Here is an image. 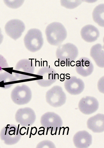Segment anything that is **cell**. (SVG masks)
<instances>
[{
	"instance_id": "1",
	"label": "cell",
	"mask_w": 104,
	"mask_h": 148,
	"mask_svg": "<svg viewBox=\"0 0 104 148\" xmlns=\"http://www.w3.org/2000/svg\"><path fill=\"white\" fill-rule=\"evenodd\" d=\"M45 33L47 41L50 45L59 46L61 45L67 37V32L61 23L54 22L47 27Z\"/></svg>"
},
{
	"instance_id": "2",
	"label": "cell",
	"mask_w": 104,
	"mask_h": 148,
	"mask_svg": "<svg viewBox=\"0 0 104 148\" xmlns=\"http://www.w3.org/2000/svg\"><path fill=\"white\" fill-rule=\"evenodd\" d=\"M79 55L78 48L71 43L59 46L56 51V57L59 62L67 66H71Z\"/></svg>"
},
{
	"instance_id": "3",
	"label": "cell",
	"mask_w": 104,
	"mask_h": 148,
	"mask_svg": "<svg viewBox=\"0 0 104 148\" xmlns=\"http://www.w3.org/2000/svg\"><path fill=\"white\" fill-rule=\"evenodd\" d=\"M23 40L25 48L32 53L39 51L44 44L42 33L37 29H30L25 34Z\"/></svg>"
},
{
	"instance_id": "4",
	"label": "cell",
	"mask_w": 104,
	"mask_h": 148,
	"mask_svg": "<svg viewBox=\"0 0 104 148\" xmlns=\"http://www.w3.org/2000/svg\"><path fill=\"white\" fill-rule=\"evenodd\" d=\"M46 99L50 106L58 108L62 106L65 103L66 96L61 86H55L47 92Z\"/></svg>"
},
{
	"instance_id": "5",
	"label": "cell",
	"mask_w": 104,
	"mask_h": 148,
	"mask_svg": "<svg viewBox=\"0 0 104 148\" xmlns=\"http://www.w3.org/2000/svg\"><path fill=\"white\" fill-rule=\"evenodd\" d=\"M34 66L32 61L28 59H23L16 64L14 76L19 80L28 79L34 74Z\"/></svg>"
},
{
	"instance_id": "6",
	"label": "cell",
	"mask_w": 104,
	"mask_h": 148,
	"mask_svg": "<svg viewBox=\"0 0 104 148\" xmlns=\"http://www.w3.org/2000/svg\"><path fill=\"white\" fill-rule=\"evenodd\" d=\"M37 75L38 84L43 87H48L55 83L58 79V75L54 69L50 66H44L40 68Z\"/></svg>"
},
{
	"instance_id": "7",
	"label": "cell",
	"mask_w": 104,
	"mask_h": 148,
	"mask_svg": "<svg viewBox=\"0 0 104 148\" xmlns=\"http://www.w3.org/2000/svg\"><path fill=\"white\" fill-rule=\"evenodd\" d=\"M11 97L13 101L19 105L28 103L32 98V93L30 88L26 85L18 86L12 91Z\"/></svg>"
},
{
	"instance_id": "8",
	"label": "cell",
	"mask_w": 104,
	"mask_h": 148,
	"mask_svg": "<svg viewBox=\"0 0 104 148\" xmlns=\"http://www.w3.org/2000/svg\"><path fill=\"white\" fill-rule=\"evenodd\" d=\"M42 125L47 129H51L55 132L63 126V121L61 117L53 112H47L43 115L41 119Z\"/></svg>"
},
{
	"instance_id": "9",
	"label": "cell",
	"mask_w": 104,
	"mask_h": 148,
	"mask_svg": "<svg viewBox=\"0 0 104 148\" xmlns=\"http://www.w3.org/2000/svg\"><path fill=\"white\" fill-rule=\"evenodd\" d=\"M5 29L8 36L16 40L21 37L25 29V25L24 23L20 20L12 19L7 23Z\"/></svg>"
},
{
	"instance_id": "10",
	"label": "cell",
	"mask_w": 104,
	"mask_h": 148,
	"mask_svg": "<svg viewBox=\"0 0 104 148\" xmlns=\"http://www.w3.org/2000/svg\"><path fill=\"white\" fill-rule=\"evenodd\" d=\"M99 107V103L96 98L91 96L83 98L79 103V109L83 114L89 115L97 111Z\"/></svg>"
},
{
	"instance_id": "11",
	"label": "cell",
	"mask_w": 104,
	"mask_h": 148,
	"mask_svg": "<svg viewBox=\"0 0 104 148\" xmlns=\"http://www.w3.org/2000/svg\"><path fill=\"white\" fill-rule=\"evenodd\" d=\"M64 86L66 91L73 95L81 93L85 88L84 82L81 78L72 76L67 79L64 82Z\"/></svg>"
},
{
	"instance_id": "12",
	"label": "cell",
	"mask_w": 104,
	"mask_h": 148,
	"mask_svg": "<svg viewBox=\"0 0 104 148\" xmlns=\"http://www.w3.org/2000/svg\"><path fill=\"white\" fill-rule=\"evenodd\" d=\"M76 63V70L78 74L83 77H87L93 73L94 66L89 58L82 57Z\"/></svg>"
},
{
	"instance_id": "13",
	"label": "cell",
	"mask_w": 104,
	"mask_h": 148,
	"mask_svg": "<svg viewBox=\"0 0 104 148\" xmlns=\"http://www.w3.org/2000/svg\"><path fill=\"white\" fill-rule=\"evenodd\" d=\"M92 136L86 130L77 132L74 136L73 142L76 148H87L92 143Z\"/></svg>"
},
{
	"instance_id": "14",
	"label": "cell",
	"mask_w": 104,
	"mask_h": 148,
	"mask_svg": "<svg viewBox=\"0 0 104 148\" xmlns=\"http://www.w3.org/2000/svg\"><path fill=\"white\" fill-rule=\"evenodd\" d=\"M81 37L85 41L92 42L96 41L100 36V32L95 26L89 24L84 26L81 32Z\"/></svg>"
},
{
	"instance_id": "15",
	"label": "cell",
	"mask_w": 104,
	"mask_h": 148,
	"mask_svg": "<svg viewBox=\"0 0 104 148\" xmlns=\"http://www.w3.org/2000/svg\"><path fill=\"white\" fill-rule=\"evenodd\" d=\"M88 128L95 133H101L104 131V115L98 114L89 118L87 121Z\"/></svg>"
},
{
	"instance_id": "16",
	"label": "cell",
	"mask_w": 104,
	"mask_h": 148,
	"mask_svg": "<svg viewBox=\"0 0 104 148\" xmlns=\"http://www.w3.org/2000/svg\"><path fill=\"white\" fill-rule=\"evenodd\" d=\"M90 56L97 65L99 67H104V47L100 43L92 47L90 50Z\"/></svg>"
},
{
	"instance_id": "17",
	"label": "cell",
	"mask_w": 104,
	"mask_h": 148,
	"mask_svg": "<svg viewBox=\"0 0 104 148\" xmlns=\"http://www.w3.org/2000/svg\"><path fill=\"white\" fill-rule=\"evenodd\" d=\"M16 128L13 125H7L4 127L1 133V140L4 141L5 143L7 145L14 144L13 139L15 138L16 134H18V131L16 132Z\"/></svg>"
},
{
	"instance_id": "18",
	"label": "cell",
	"mask_w": 104,
	"mask_h": 148,
	"mask_svg": "<svg viewBox=\"0 0 104 148\" xmlns=\"http://www.w3.org/2000/svg\"><path fill=\"white\" fill-rule=\"evenodd\" d=\"M17 80L14 75L7 72L0 74V87L3 89L10 88Z\"/></svg>"
},
{
	"instance_id": "19",
	"label": "cell",
	"mask_w": 104,
	"mask_h": 148,
	"mask_svg": "<svg viewBox=\"0 0 104 148\" xmlns=\"http://www.w3.org/2000/svg\"><path fill=\"white\" fill-rule=\"evenodd\" d=\"M104 5L101 4L95 7L92 13L93 18L95 22L100 27H104Z\"/></svg>"
},
{
	"instance_id": "20",
	"label": "cell",
	"mask_w": 104,
	"mask_h": 148,
	"mask_svg": "<svg viewBox=\"0 0 104 148\" xmlns=\"http://www.w3.org/2000/svg\"><path fill=\"white\" fill-rule=\"evenodd\" d=\"M83 1L80 0L76 1H67V0H62L60 1L61 5L68 9H73L80 5L83 3Z\"/></svg>"
},
{
	"instance_id": "21",
	"label": "cell",
	"mask_w": 104,
	"mask_h": 148,
	"mask_svg": "<svg viewBox=\"0 0 104 148\" xmlns=\"http://www.w3.org/2000/svg\"><path fill=\"white\" fill-rule=\"evenodd\" d=\"M24 1H5V4L9 8L16 9L18 8L22 5Z\"/></svg>"
},
{
	"instance_id": "22",
	"label": "cell",
	"mask_w": 104,
	"mask_h": 148,
	"mask_svg": "<svg viewBox=\"0 0 104 148\" xmlns=\"http://www.w3.org/2000/svg\"><path fill=\"white\" fill-rule=\"evenodd\" d=\"M38 148H56L54 143L49 140H45L40 142L37 145Z\"/></svg>"
},
{
	"instance_id": "23",
	"label": "cell",
	"mask_w": 104,
	"mask_h": 148,
	"mask_svg": "<svg viewBox=\"0 0 104 148\" xmlns=\"http://www.w3.org/2000/svg\"><path fill=\"white\" fill-rule=\"evenodd\" d=\"M6 59L0 54V72L4 71V69L9 68Z\"/></svg>"
},
{
	"instance_id": "24",
	"label": "cell",
	"mask_w": 104,
	"mask_h": 148,
	"mask_svg": "<svg viewBox=\"0 0 104 148\" xmlns=\"http://www.w3.org/2000/svg\"><path fill=\"white\" fill-rule=\"evenodd\" d=\"M98 88L100 92L104 93V77H101L98 83Z\"/></svg>"
},
{
	"instance_id": "25",
	"label": "cell",
	"mask_w": 104,
	"mask_h": 148,
	"mask_svg": "<svg viewBox=\"0 0 104 148\" xmlns=\"http://www.w3.org/2000/svg\"><path fill=\"white\" fill-rule=\"evenodd\" d=\"M4 37L2 34L1 29L0 28V45L1 44L3 40Z\"/></svg>"
},
{
	"instance_id": "26",
	"label": "cell",
	"mask_w": 104,
	"mask_h": 148,
	"mask_svg": "<svg viewBox=\"0 0 104 148\" xmlns=\"http://www.w3.org/2000/svg\"><path fill=\"white\" fill-rule=\"evenodd\" d=\"M37 132V129L36 127H35V129H34V130H32L31 131V132L32 133V134L33 135H35Z\"/></svg>"
},
{
	"instance_id": "27",
	"label": "cell",
	"mask_w": 104,
	"mask_h": 148,
	"mask_svg": "<svg viewBox=\"0 0 104 148\" xmlns=\"http://www.w3.org/2000/svg\"><path fill=\"white\" fill-rule=\"evenodd\" d=\"M97 1H85V2H87V3H93L96 2Z\"/></svg>"
},
{
	"instance_id": "28",
	"label": "cell",
	"mask_w": 104,
	"mask_h": 148,
	"mask_svg": "<svg viewBox=\"0 0 104 148\" xmlns=\"http://www.w3.org/2000/svg\"><path fill=\"white\" fill-rule=\"evenodd\" d=\"M26 115H25V117H26ZM26 118H27V117H25V119Z\"/></svg>"
}]
</instances>
